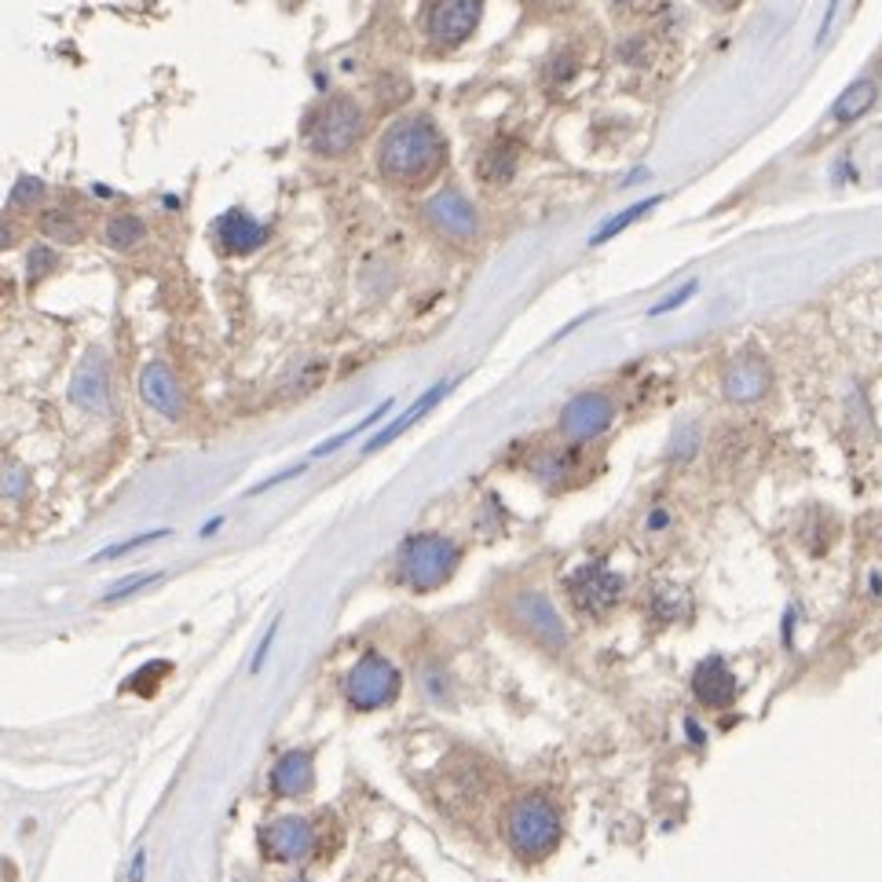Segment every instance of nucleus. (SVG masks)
Returning <instances> with one entry per match:
<instances>
[{
	"label": "nucleus",
	"mask_w": 882,
	"mask_h": 882,
	"mask_svg": "<svg viewBox=\"0 0 882 882\" xmlns=\"http://www.w3.org/2000/svg\"><path fill=\"white\" fill-rule=\"evenodd\" d=\"M377 169L388 184L418 190L447 169V139L428 114L396 117L377 144Z\"/></svg>",
	"instance_id": "nucleus-1"
},
{
	"label": "nucleus",
	"mask_w": 882,
	"mask_h": 882,
	"mask_svg": "<svg viewBox=\"0 0 882 882\" xmlns=\"http://www.w3.org/2000/svg\"><path fill=\"white\" fill-rule=\"evenodd\" d=\"M502 835L520 860H543L564 838V817H560V806L554 798L531 791V795H520L506 809Z\"/></svg>",
	"instance_id": "nucleus-2"
},
{
	"label": "nucleus",
	"mask_w": 882,
	"mask_h": 882,
	"mask_svg": "<svg viewBox=\"0 0 882 882\" xmlns=\"http://www.w3.org/2000/svg\"><path fill=\"white\" fill-rule=\"evenodd\" d=\"M458 564H462V546L447 535H436V531H418L396 554L399 583L414 594H433V589L447 586Z\"/></svg>",
	"instance_id": "nucleus-3"
},
{
	"label": "nucleus",
	"mask_w": 882,
	"mask_h": 882,
	"mask_svg": "<svg viewBox=\"0 0 882 882\" xmlns=\"http://www.w3.org/2000/svg\"><path fill=\"white\" fill-rule=\"evenodd\" d=\"M367 114L352 96H326L305 122V139L319 158H345L363 144Z\"/></svg>",
	"instance_id": "nucleus-4"
},
{
	"label": "nucleus",
	"mask_w": 882,
	"mask_h": 882,
	"mask_svg": "<svg viewBox=\"0 0 882 882\" xmlns=\"http://www.w3.org/2000/svg\"><path fill=\"white\" fill-rule=\"evenodd\" d=\"M506 623L524 634L531 645L546 648V651H564L571 645V634L560 619L557 605L549 600L543 589H517L506 600Z\"/></svg>",
	"instance_id": "nucleus-5"
},
{
	"label": "nucleus",
	"mask_w": 882,
	"mask_h": 882,
	"mask_svg": "<svg viewBox=\"0 0 882 882\" xmlns=\"http://www.w3.org/2000/svg\"><path fill=\"white\" fill-rule=\"evenodd\" d=\"M399 688H403V674L396 670L393 659H385L381 651H367L345 674V704L356 715H374V710L396 704Z\"/></svg>",
	"instance_id": "nucleus-6"
},
{
	"label": "nucleus",
	"mask_w": 882,
	"mask_h": 882,
	"mask_svg": "<svg viewBox=\"0 0 882 882\" xmlns=\"http://www.w3.org/2000/svg\"><path fill=\"white\" fill-rule=\"evenodd\" d=\"M568 600L579 616L586 619H605L611 616L626 597V579L619 575L616 568H608L605 560H589V564H579L571 575L564 579Z\"/></svg>",
	"instance_id": "nucleus-7"
},
{
	"label": "nucleus",
	"mask_w": 882,
	"mask_h": 882,
	"mask_svg": "<svg viewBox=\"0 0 882 882\" xmlns=\"http://www.w3.org/2000/svg\"><path fill=\"white\" fill-rule=\"evenodd\" d=\"M611 425H616V399L605 388H586V393L571 396L564 403L557 428L571 447H583L594 444L597 436H605Z\"/></svg>",
	"instance_id": "nucleus-8"
},
{
	"label": "nucleus",
	"mask_w": 882,
	"mask_h": 882,
	"mask_svg": "<svg viewBox=\"0 0 882 882\" xmlns=\"http://www.w3.org/2000/svg\"><path fill=\"white\" fill-rule=\"evenodd\" d=\"M480 18H484V0H428L421 12V29L428 45L458 48L476 34Z\"/></svg>",
	"instance_id": "nucleus-9"
},
{
	"label": "nucleus",
	"mask_w": 882,
	"mask_h": 882,
	"mask_svg": "<svg viewBox=\"0 0 882 882\" xmlns=\"http://www.w3.org/2000/svg\"><path fill=\"white\" fill-rule=\"evenodd\" d=\"M260 854L272 865H297L312 857L315 849V824L308 817H275L272 824L260 828Z\"/></svg>",
	"instance_id": "nucleus-10"
},
{
	"label": "nucleus",
	"mask_w": 882,
	"mask_h": 882,
	"mask_svg": "<svg viewBox=\"0 0 882 882\" xmlns=\"http://www.w3.org/2000/svg\"><path fill=\"white\" fill-rule=\"evenodd\" d=\"M421 213H425L428 227H433L436 235L450 238V243H473V238L480 235V213H476V206L469 202L462 190H455V187L436 190V195L428 198Z\"/></svg>",
	"instance_id": "nucleus-11"
},
{
	"label": "nucleus",
	"mask_w": 882,
	"mask_h": 882,
	"mask_svg": "<svg viewBox=\"0 0 882 882\" xmlns=\"http://www.w3.org/2000/svg\"><path fill=\"white\" fill-rule=\"evenodd\" d=\"M769 388H773V374H769L766 359L758 356H736L733 363L725 367V374H721V393H725L729 403H740V407L766 399Z\"/></svg>",
	"instance_id": "nucleus-12"
},
{
	"label": "nucleus",
	"mask_w": 882,
	"mask_h": 882,
	"mask_svg": "<svg viewBox=\"0 0 882 882\" xmlns=\"http://www.w3.org/2000/svg\"><path fill=\"white\" fill-rule=\"evenodd\" d=\"M693 696L699 699V707L707 710H729L740 696V681L733 674V667L721 656L699 659L693 670Z\"/></svg>",
	"instance_id": "nucleus-13"
},
{
	"label": "nucleus",
	"mask_w": 882,
	"mask_h": 882,
	"mask_svg": "<svg viewBox=\"0 0 882 882\" xmlns=\"http://www.w3.org/2000/svg\"><path fill=\"white\" fill-rule=\"evenodd\" d=\"M70 396H74L77 407L92 410V414H103L110 407V370L99 348L82 359V367H77L74 374V385H70Z\"/></svg>",
	"instance_id": "nucleus-14"
},
{
	"label": "nucleus",
	"mask_w": 882,
	"mask_h": 882,
	"mask_svg": "<svg viewBox=\"0 0 882 882\" xmlns=\"http://www.w3.org/2000/svg\"><path fill=\"white\" fill-rule=\"evenodd\" d=\"M139 396H144L147 403L154 407L158 414H165V418L184 414V393H179V381L173 374V367L162 363V359H154V363L144 367V374H139Z\"/></svg>",
	"instance_id": "nucleus-15"
},
{
	"label": "nucleus",
	"mask_w": 882,
	"mask_h": 882,
	"mask_svg": "<svg viewBox=\"0 0 882 882\" xmlns=\"http://www.w3.org/2000/svg\"><path fill=\"white\" fill-rule=\"evenodd\" d=\"M315 784V755L305 747L286 750L272 766V791L278 798H300Z\"/></svg>",
	"instance_id": "nucleus-16"
},
{
	"label": "nucleus",
	"mask_w": 882,
	"mask_h": 882,
	"mask_svg": "<svg viewBox=\"0 0 882 882\" xmlns=\"http://www.w3.org/2000/svg\"><path fill=\"white\" fill-rule=\"evenodd\" d=\"M216 232H220V243H224L227 253L235 257H246L253 253L257 246L268 243V227L260 224L246 213V209H232V213H224L216 220Z\"/></svg>",
	"instance_id": "nucleus-17"
},
{
	"label": "nucleus",
	"mask_w": 882,
	"mask_h": 882,
	"mask_svg": "<svg viewBox=\"0 0 882 882\" xmlns=\"http://www.w3.org/2000/svg\"><path fill=\"white\" fill-rule=\"evenodd\" d=\"M517 165H520V147L513 139H490L476 158V176L484 179V184L498 187L517 176Z\"/></svg>",
	"instance_id": "nucleus-18"
},
{
	"label": "nucleus",
	"mask_w": 882,
	"mask_h": 882,
	"mask_svg": "<svg viewBox=\"0 0 882 882\" xmlns=\"http://www.w3.org/2000/svg\"><path fill=\"white\" fill-rule=\"evenodd\" d=\"M447 393H450V381H439V385H433V388H428L425 396H418L414 403H410V407L403 410V414H399V418L393 421V425H385V428H381V433H377L374 439H370V444H367L363 450H367V455H374V450L388 447V444H393V439H399V436H403L407 428L414 425V421H421V418H425L428 410H433V407L439 403V399L447 396Z\"/></svg>",
	"instance_id": "nucleus-19"
},
{
	"label": "nucleus",
	"mask_w": 882,
	"mask_h": 882,
	"mask_svg": "<svg viewBox=\"0 0 882 882\" xmlns=\"http://www.w3.org/2000/svg\"><path fill=\"white\" fill-rule=\"evenodd\" d=\"M875 99H879V85L871 82V77H860V82H854L835 99V107H831V117H835L838 125H854L860 122V117L868 114L871 107H875Z\"/></svg>",
	"instance_id": "nucleus-20"
},
{
	"label": "nucleus",
	"mask_w": 882,
	"mask_h": 882,
	"mask_svg": "<svg viewBox=\"0 0 882 882\" xmlns=\"http://www.w3.org/2000/svg\"><path fill=\"white\" fill-rule=\"evenodd\" d=\"M41 235L45 238H52V243H82L85 238V220L74 213L70 206H52V209H45L41 213Z\"/></svg>",
	"instance_id": "nucleus-21"
},
{
	"label": "nucleus",
	"mask_w": 882,
	"mask_h": 882,
	"mask_svg": "<svg viewBox=\"0 0 882 882\" xmlns=\"http://www.w3.org/2000/svg\"><path fill=\"white\" fill-rule=\"evenodd\" d=\"M648 608H651V619H656L659 626H670V623H678V619L685 616L688 594H685V589H678V586H659V589H651Z\"/></svg>",
	"instance_id": "nucleus-22"
},
{
	"label": "nucleus",
	"mask_w": 882,
	"mask_h": 882,
	"mask_svg": "<svg viewBox=\"0 0 882 882\" xmlns=\"http://www.w3.org/2000/svg\"><path fill=\"white\" fill-rule=\"evenodd\" d=\"M144 235H147V224L139 220L136 213H117V216H110L107 220V246L110 249H133L144 243Z\"/></svg>",
	"instance_id": "nucleus-23"
},
{
	"label": "nucleus",
	"mask_w": 882,
	"mask_h": 882,
	"mask_svg": "<svg viewBox=\"0 0 882 882\" xmlns=\"http://www.w3.org/2000/svg\"><path fill=\"white\" fill-rule=\"evenodd\" d=\"M659 202H663V198H659V195H656V198H645V202H634L630 209H623V213H616L611 220H605V227H600V232H597L594 238H589V246H605V243H611V238L623 235L626 227L634 224V220H641L645 213H651V209H656Z\"/></svg>",
	"instance_id": "nucleus-24"
},
{
	"label": "nucleus",
	"mask_w": 882,
	"mask_h": 882,
	"mask_svg": "<svg viewBox=\"0 0 882 882\" xmlns=\"http://www.w3.org/2000/svg\"><path fill=\"white\" fill-rule=\"evenodd\" d=\"M388 410H393V399H385V403H381L377 410H370V414H367L363 421H356V425H352V428H345V433H340V436H334V439H326V444H319V447L312 450V455H315V458H326V455H334V450H337V447H345V444H348V439H356L359 433H367V428H370V425H377V421H381V418H385V414H388Z\"/></svg>",
	"instance_id": "nucleus-25"
},
{
	"label": "nucleus",
	"mask_w": 882,
	"mask_h": 882,
	"mask_svg": "<svg viewBox=\"0 0 882 882\" xmlns=\"http://www.w3.org/2000/svg\"><path fill=\"white\" fill-rule=\"evenodd\" d=\"M568 469H571L568 450H543V455L531 462V473L543 480V484H560V480H568Z\"/></svg>",
	"instance_id": "nucleus-26"
},
{
	"label": "nucleus",
	"mask_w": 882,
	"mask_h": 882,
	"mask_svg": "<svg viewBox=\"0 0 882 882\" xmlns=\"http://www.w3.org/2000/svg\"><path fill=\"white\" fill-rule=\"evenodd\" d=\"M41 198H48V187H45V179H37V176H23L12 187V206H18V209L41 206Z\"/></svg>",
	"instance_id": "nucleus-27"
},
{
	"label": "nucleus",
	"mask_w": 882,
	"mask_h": 882,
	"mask_svg": "<svg viewBox=\"0 0 882 882\" xmlns=\"http://www.w3.org/2000/svg\"><path fill=\"white\" fill-rule=\"evenodd\" d=\"M55 264H59V253L52 246H34V249H29V257H26L29 283H41L48 272H55Z\"/></svg>",
	"instance_id": "nucleus-28"
},
{
	"label": "nucleus",
	"mask_w": 882,
	"mask_h": 882,
	"mask_svg": "<svg viewBox=\"0 0 882 882\" xmlns=\"http://www.w3.org/2000/svg\"><path fill=\"white\" fill-rule=\"evenodd\" d=\"M26 490V469L15 462L0 465V498H23Z\"/></svg>",
	"instance_id": "nucleus-29"
},
{
	"label": "nucleus",
	"mask_w": 882,
	"mask_h": 882,
	"mask_svg": "<svg viewBox=\"0 0 882 882\" xmlns=\"http://www.w3.org/2000/svg\"><path fill=\"white\" fill-rule=\"evenodd\" d=\"M696 289H699V283H685L681 289H674V294H670V297L659 300V305H651V308H648V315L656 319V315L674 312V308H681V305H685V300H693V297H696Z\"/></svg>",
	"instance_id": "nucleus-30"
},
{
	"label": "nucleus",
	"mask_w": 882,
	"mask_h": 882,
	"mask_svg": "<svg viewBox=\"0 0 882 882\" xmlns=\"http://www.w3.org/2000/svg\"><path fill=\"white\" fill-rule=\"evenodd\" d=\"M696 447H699V433L693 425L688 428H678V436H674V444H670V458H674V462H681V458H693L696 455Z\"/></svg>",
	"instance_id": "nucleus-31"
},
{
	"label": "nucleus",
	"mask_w": 882,
	"mask_h": 882,
	"mask_svg": "<svg viewBox=\"0 0 882 882\" xmlns=\"http://www.w3.org/2000/svg\"><path fill=\"white\" fill-rule=\"evenodd\" d=\"M154 538H165V531H150V535H136V538H128V543H122V546H107L103 554H96V560H114V557H125L128 549L147 546V543H154Z\"/></svg>",
	"instance_id": "nucleus-32"
},
{
	"label": "nucleus",
	"mask_w": 882,
	"mask_h": 882,
	"mask_svg": "<svg viewBox=\"0 0 882 882\" xmlns=\"http://www.w3.org/2000/svg\"><path fill=\"white\" fill-rule=\"evenodd\" d=\"M158 583V575H128L125 583H117L114 589H107V600H125L128 594H139L144 586Z\"/></svg>",
	"instance_id": "nucleus-33"
},
{
	"label": "nucleus",
	"mask_w": 882,
	"mask_h": 882,
	"mask_svg": "<svg viewBox=\"0 0 882 882\" xmlns=\"http://www.w3.org/2000/svg\"><path fill=\"white\" fill-rule=\"evenodd\" d=\"M418 681H421V693H425L428 699H444L447 696V678L439 674V670H421L418 674Z\"/></svg>",
	"instance_id": "nucleus-34"
},
{
	"label": "nucleus",
	"mask_w": 882,
	"mask_h": 882,
	"mask_svg": "<svg viewBox=\"0 0 882 882\" xmlns=\"http://www.w3.org/2000/svg\"><path fill=\"white\" fill-rule=\"evenodd\" d=\"M169 670H173V667H169V663H150V667L144 670V674L128 678V688H136L139 681H144V693H154V681H158V678H165Z\"/></svg>",
	"instance_id": "nucleus-35"
},
{
	"label": "nucleus",
	"mask_w": 882,
	"mask_h": 882,
	"mask_svg": "<svg viewBox=\"0 0 882 882\" xmlns=\"http://www.w3.org/2000/svg\"><path fill=\"white\" fill-rule=\"evenodd\" d=\"M275 634H278V623H272L268 626V634H264V641H260V648H257V656H253V663H249V670H257L264 667V659H268V651H272V645H275Z\"/></svg>",
	"instance_id": "nucleus-36"
},
{
	"label": "nucleus",
	"mask_w": 882,
	"mask_h": 882,
	"mask_svg": "<svg viewBox=\"0 0 882 882\" xmlns=\"http://www.w3.org/2000/svg\"><path fill=\"white\" fill-rule=\"evenodd\" d=\"M838 8H842V0H831V4H828V12H824V26H820V34H817V45H820V41H824V37H828V29H831V23H835Z\"/></svg>",
	"instance_id": "nucleus-37"
},
{
	"label": "nucleus",
	"mask_w": 882,
	"mask_h": 882,
	"mask_svg": "<svg viewBox=\"0 0 882 882\" xmlns=\"http://www.w3.org/2000/svg\"><path fill=\"white\" fill-rule=\"evenodd\" d=\"M685 733H688V740H693V747H704L707 744V736H704V729L696 725V718H685Z\"/></svg>",
	"instance_id": "nucleus-38"
},
{
	"label": "nucleus",
	"mask_w": 882,
	"mask_h": 882,
	"mask_svg": "<svg viewBox=\"0 0 882 882\" xmlns=\"http://www.w3.org/2000/svg\"><path fill=\"white\" fill-rule=\"evenodd\" d=\"M12 246H15V227L0 216V249H12Z\"/></svg>",
	"instance_id": "nucleus-39"
},
{
	"label": "nucleus",
	"mask_w": 882,
	"mask_h": 882,
	"mask_svg": "<svg viewBox=\"0 0 882 882\" xmlns=\"http://www.w3.org/2000/svg\"><path fill=\"white\" fill-rule=\"evenodd\" d=\"M667 524H670L667 509H651V513H648V531H663Z\"/></svg>",
	"instance_id": "nucleus-40"
},
{
	"label": "nucleus",
	"mask_w": 882,
	"mask_h": 882,
	"mask_svg": "<svg viewBox=\"0 0 882 882\" xmlns=\"http://www.w3.org/2000/svg\"><path fill=\"white\" fill-rule=\"evenodd\" d=\"M611 4H616L619 12H641V8H645L648 0H611Z\"/></svg>",
	"instance_id": "nucleus-41"
},
{
	"label": "nucleus",
	"mask_w": 882,
	"mask_h": 882,
	"mask_svg": "<svg viewBox=\"0 0 882 882\" xmlns=\"http://www.w3.org/2000/svg\"><path fill=\"white\" fill-rule=\"evenodd\" d=\"M144 879V854L133 857V871H128V882H139Z\"/></svg>",
	"instance_id": "nucleus-42"
},
{
	"label": "nucleus",
	"mask_w": 882,
	"mask_h": 882,
	"mask_svg": "<svg viewBox=\"0 0 882 882\" xmlns=\"http://www.w3.org/2000/svg\"><path fill=\"white\" fill-rule=\"evenodd\" d=\"M707 4H710V8H718V12H733L740 0H707Z\"/></svg>",
	"instance_id": "nucleus-43"
}]
</instances>
